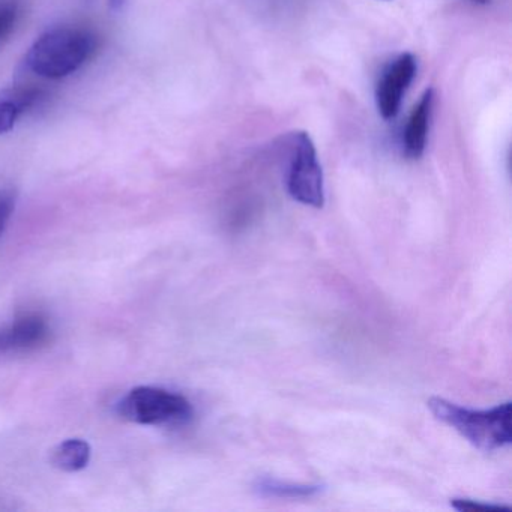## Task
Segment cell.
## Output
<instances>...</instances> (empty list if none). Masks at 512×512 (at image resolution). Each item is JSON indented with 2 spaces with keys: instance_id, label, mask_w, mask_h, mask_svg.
I'll list each match as a JSON object with an SVG mask.
<instances>
[{
  "instance_id": "1",
  "label": "cell",
  "mask_w": 512,
  "mask_h": 512,
  "mask_svg": "<svg viewBox=\"0 0 512 512\" xmlns=\"http://www.w3.org/2000/svg\"><path fill=\"white\" fill-rule=\"evenodd\" d=\"M97 52V37L79 26H59L41 35L26 55V65L41 79L61 80L79 71Z\"/></svg>"
},
{
  "instance_id": "2",
  "label": "cell",
  "mask_w": 512,
  "mask_h": 512,
  "mask_svg": "<svg viewBox=\"0 0 512 512\" xmlns=\"http://www.w3.org/2000/svg\"><path fill=\"white\" fill-rule=\"evenodd\" d=\"M428 409L443 424L454 428L467 442L484 452L505 448L512 442L511 401L491 409L475 410L458 406L445 398L428 400Z\"/></svg>"
},
{
  "instance_id": "3",
  "label": "cell",
  "mask_w": 512,
  "mask_h": 512,
  "mask_svg": "<svg viewBox=\"0 0 512 512\" xmlns=\"http://www.w3.org/2000/svg\"><path fill=\"white\" fill-rule=\"evenodd\" d=\"M118 415L134 424L179 427L193 419L194 410L184 395L154 386H139L119 401Z\"/></svg>"
},
{
  "instance_id": "4",
  "label": "cell",
  "mask_w": 512,
  "mask_h": 512,
  "mask_svg": "<svg viewBox=\"0 0 512 512\" xmlns=\"http://www.w3.org/2000/svg\"><path fill=\"white\" fill-rule=\"evenodd\" d=\"M287 193L295 202L322 209L325 205V179L310 134L295 131L286 137Z\"/></svg>"
},
{
  "instance_id": "5",
  "label": "cell",
  "mask_w": 512,
  "mask_h": 512,
  "mask_svg": "<svg viewBox=\"0 0 512 512\" xmlns=\"http://www.w3.org/2000/svg\"><path fill=\"white\" fill-rule=\"evenodd\" d=\"M418 71V62L412 53H403L391 62L380 76L376 88V104L379 115L391 121L400 112L407 89Z\"/></svg>"
},
{
  "instance_id": "6",
  "label": "cell",
  "mask_w": 512,
  "mask_h": 512,
  "mask_svg": "<svg viewBox=\"0 0 512 512\" xmlns=\"http://www.w3.org/2000/svg\"><path fill=\"white\" fill-rule=\"evenodd\" d=\"M50 328L40 314H26L0 329V356L34 352L49 341Z\"/></svg>"
},
{
  "instance_id": "7",
  "label": "cell",
  "mask_w": 512,
  "mask_h": 512,
  "mask_svg": "<svg viewBox=\"0 0 512 512\" xmlns=\"http://www.w3.org/2000/svg\"><path fill=\"white\" fill-rule=\"evenodd\" d=\"M434 89L428 88L413 107L404 130V154L410 160H418L424 155L430 130L431 113H433Z\"/></svg>"
},
{
  "instance_id": "8",
  "label": "cell",
  "mask_w": 512,
  "mask_h": 512,
  "mask_svg": "<svg viewBox=\"0 0 512 512\" xmlns=\"http://www.w3.org/2000/svg\"><path fill=\"white\" fill-rule=\"evenodd\" d=\"M43 98L37 88H16L0 94V134L10 133L23 113Z\"/></svg>"
},
{
  "instance_id": "9",
  "label": "cell",
  "mask_w": 512,
  "mask_h": 512,
  "mask_svg": "<svg viewBox=\"0 0 512 512\" xmlns=\"http://www.w3.org/2000/svg\"><path fill=\"white\" fill-rule=\"evenodd\" d=\"M91 445L82 439H68L52 451V464L62 472L74 473L85 469L91 461Z\"/></svg>"
},
{
  "instance_id": "10",
  "label": "cell",
  "mask_w": 512,
  "mask_h": 512,
  "mask_svg": "<svg viewBox=\"0 0 512 512\" xmlns=\"http://www.w3.org/2000/svg\"><path fill=\"white\" fill-rule=\"evenodd\" d=\"M254 491L262 497H278V499H305L313 497L322 491L319 484H295V482L280 481V479L259 478L254 482Z\"/></svg>"
},
{
  "instance_id": "11",
  "label": "cell",
  "mask_w": 512,
  "mask_h": 512,
  "mask_svg": "<svg viewBox=\"0 0 512 512\" xmlns=\"http://www.w3.org/2000/svg\"><path fill=\"white\" fill-rule=\"evenodd\" d=\"M20 19V0H0V43L7 40Z\"/></svg>"
},
{
  "instance_id": "12",
  "label": "cell",
  "mask_w": 512,
  "mask_h": 512,
  "mask_svg": "<svg viewBox=\"0 0 512 512\" xmlns=\"http://www.w3.org/2000/svg\"><path fill=\"white\" fill-rule=\"evenodd\" d=\"M451 506L457 511H476V512H500V511H511L509 506L496 505V503L479 502V500L466 499H452Z\"/></svg>"
},
{
  "instance_id": "13",
  "label": "cell",
  "mask_w": 512,
  "mask_h": 512,
  "mask_svg": "<svg viewBox=\"0 0 512 512\" xmlns=\"http://www.w3.org/2000/svg\"><path fill=\"white\" fill-rule=\"evenodd\" d=\"M16 206V194L11 190L0 191V233L4 232L5 226L10 221Z\"/></svg>"
},
{
  "instance_id": "14",
  "label": "cell",
  "mask_w": 512,
  "mask_h": 512,
  "mask_svg": "<svg viewBox=\"0 0 512 512\" xmlns=\"http://www.w3.org/2000/svg\"><path fill=\"white\" fill-rule=\"evenodd\" d=\"M109 4L112 10L118 11L124 8V5L127 4V0H109Z\"/></svg>"
},
{
  "instance_id": "15",
  "label": "cell",
  "mask_w": 512,
  "mask_h": 512,
  "mask_svg": "<svg viewBox=\"0 0 512 512\" xmlns=\"http://www.w3.org/2000/svg\"><path fill=\"white\" fill-rule=\"evenodd\" d=\"M470 2H473V4L487 5L490 0H470Z\"/></svg>"
}]
</instances>
